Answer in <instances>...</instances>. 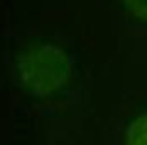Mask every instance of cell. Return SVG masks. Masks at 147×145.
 Masks as SVG:
<instances>
[{
	"label": "cell",
	"mask_w": 147,
	"mask_h": 145,
	"mask_svg": "<svg viewBox=\"0 0 147 145\" xmlns=\"http://www.w3.org/2000/svg\"><path fill=\"white\" fill-rule=\"evenodd\" d=\"M126 145H147V114L139 116L126 128Z\"/></svg>",
	"instance_id": "obj_2"
},
{
	"label": "cell",
	"mask_w": 147,
	"mask_h": 145,
	"mask_svg": "<svg viewBox=\"0 0 147 145\" xmlns=\"http://www.w3.org/2000/svg\"><path fill=\"white\" fill-rule=\"evenodd\" d=\"M124 6L132 17L147 21V0H124Z\"/></svg>",
	"instance_id": "obj_3"
},
{
	"label": "cell",
	"mask_w": 147,
	"mask_h": 145,
	"mask_svg": "<svg viewBox=\"0 0 147 145\" xmlns=\"http://www.w3.org/2000/svg\"><path fill=\"white\" fill-rule=\"evenodd\" d=\"M17 76L32 95L46 97L69 80L71 59L57 44L30 47L17 59Z\"/></svg>",
	"instance_id": "obj_1"
}]
</instances>
